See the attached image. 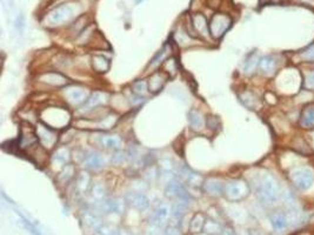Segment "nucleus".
Segmentation results:
<instances>
[{
    "mask_svg": "<svg viewBox=\"0 0 314 235\" xmlns=\"http://www.w3.org/2000/svg\"><path fill=\"white\" fill-rule=\"evenodd\" d=\"M255 195L264 205H273L282 196L281 186L273 174L261 173L255 180Z\"/></svg>",
    "mask_w": 314,
    "mask_h": 235,
    "instance_id": "obj_1",
    "label": "nucleus"
},
{
    "mask_svg": "<svg viewBox=\"0 0 314 235\" xmlns=\"http://www.w3.org/2000/svg\"><path fill=\"white\" fill-rule=\"evenodd\" d=\"M82 12V6L78 2H66L60 6L54 7L47 13L45 18V22L47 26L58 27V26L65 25L72 20L77 19Z\"/></svg>",
    "mask_w": 314,
    "mask_h": 235,
    "instance_id": "obj_2",
    "label": "nucleus"
},
{
    "mask_svg": "<svg viewBox=\"0 0 314 235\" xmlns=\"http://www.w3.org/2000/svg\"><path fill=\"white\" fill-rule=\"evenodd\" d=\"M40 121L56 130L66 128L70 125L71 114L64 107H47L40 112Z\"/></svg>",
    "mask_w": 314,
    "mask_h": 235,
    "instance_id": "obj_3",
    "label": "nucleus"
},
{
    "mask_svg": "<svg viewBox=\"0 0 314 235\" xmlns=\"http://www.w3.org/2000/svg\"><path fill=\"white\" fill-rule=\"evenodd\" d=\"M289 180L298 191L306 192L314 185V171L307 165H295L287 173Z\"/></svg>",
    "mask_w": 314,
    "mask_h": 235,
    "instance_id": "obj_4",
    "label": "nucleus"
},
{
    "mask_svg": "<svg viewBox=\"0 0 314 235\" xmlns=\"http://www.w3.org/2000/svg\"><path fill=\"white\" fill-rule=\"evenodd\" d=\"M251 193L249 182L244 179H232L225 185L224 195L229 201L239 202L246 199Z\"/></svg>",
    "mask_w": 314,
    "mask_h": 235,
    "instance_id": "obj_5",
    "label": "nucleus"
},
{
    "mask_svg": "<svg viewBox=\"0 0 314 235\" xmlns=\"http://www.w3.org/2000/svg\"><path fill=\"white\" fill-rule=\"evenodd\" d=\"M233 20L226 13H215L209 21V33L213 39L219 40L225 36L230 27L232 26Z\"/></svg>",
    "mask_w": 314,
    "mask_h": 235,
    "instance_id": "obj_6",
    "label": "nucleus"
},
{
    "mask_svg": "<svg viewBox=\"0 0 314 235\" xmlns=\"http://www.w3.org/2000/svg\"><path fill=\"white\" fill-rule=\"evenodd\" d=\"M91 95V92L87 88L78 85L66 86L64 88V98L65 100L70 104L71 106L80 107L86 103L88 97Z\"/></svg>",
    "mask_w": 314,
    "mask_h": 235,
    "instance_id": "obj_7",
    "label": "nucleus"
},
{
    "mask_svg": "<svg viewBox=\"0 0 314 235\" xmlns=\"http://www.w3.org/2000/svg\"><path fill=\"white\" fill-rule=\"evenodd\" d=\"M109 93L104 91H94L91 93V95L88 97V99L86 100V103L83 106H80L79 111L84 113V114H90V113L94 112L96 109H99L100 107H104L107 105L109 101Z\"/></svg>",
    "mask_w": 314,
    "mask_h": 235,
    "instance_id": "obj_8",
    "label": "nucleus"
},
{
    "mask_svg": "<svg viewBox=\"0 0 314 235\" xmlns=\"http://www.w3.org/2000/svg\"><path fill=\"white\" fill-rule=\"evenodd\" d=\"M271 223L276 232H281L289 228L291 225L299 220L298 212H274L270 216Z\"/></svg>",
    "mask_w": 314,
    "mask_h": 235,
    "instance_id": "obj_9",
    "label": "nucleus"
},
{
    "mask_svg": "<svg viewBox=\"0 0 314 235\" xmlns=\"http://www.w3.org/2000/svg\"><path fill=\"white\" fill-rule=\"evenodd\" d=\"M36 132L39 144L47 150L53 149L56 144L58 143V133H57V130L48 127L47 125L42 123V121L37 125Z\"/></svg>",
    "mask_w": 314,
    "mask_h": 235,
    "instance_id": "obj_10",
    "label": "nucleus"
},
{
    "mask_svg": "<svg viewBox=\"0 0 314 235\" xmlns=\"http://www.w3.org/2000/svg\"><path fill=\"white\" fill-rule=\"evenodd\" d=\"M38 143L39 140L38 136H37L36 129L28 123H22L21 127H20L18 149L27 152L28 150L32 149L34 145H37Z\"/></svg>",
    "mask_w": 314,
    "mask_h": 235,
    "instance_id": "obj_11",
    "label": "nucleus"
},
{
    "mask_svg": "<svg viewBox=\"0 0 314 235\" xmlns=\"http://www.w3.org/2000/svg\"><path fill=\"white\" fill-rule=\"evenodd\" d=\"M165 195L169 199H175L177 201H191V194L187 192L185 185L178 179L172 180L165 185Z\"/></svg>",
    "mask_w": 314,
    "mask_h": 235,
    "instance_id": "obj_12",
    "label": "nucleus"
},
{
    "mask_svg": "<svg viewBox=\"0 0 314 235\" xmlns=\"http://www.w3.org/2000/svg\"><path fill=\"white\" fill-rule=\"evenodd\" d=\"M281 66L280 57L275 56V54H267L260 58L259 62L258 71L260 72V74H263L264 77H274V75L279 72V68Z\"/></svg>",
    "mask_w": 314,
    "mask_h": 235,
    "instance_id": "obj_13",
    "label": "nucleus"
},
{
    "mask_svg": "<svg viewBox=\"0 0 314 235\" xmlns=\"http://www.w3.org/2000/svg\"><path fill=\"white\" fill-rule=\"evenodd\" d=\"M39 83L44 84L46 86L50 87H66L71 85V80L64 74L59 73V72H44V73L38 75Z\"/></svg>",
    "mask_w": 314,
    "mask_h": 235,
    "instance_id": "obj_14",
    "label": "nucleus"
},
{
    "mask_svg": "<svg viewBox=\"0 0 314 235\" xmlns=\"http://www.w3.org/2000/svg\"><path fill=\"white\" fill-rule=\"evenodd\" d=\"M225 185H226V182H225L221 178H218V176H211V178H207L204 180L203 190L204 192L209 194V195L218 198V196L224 195Z\"/></svg>",
    "mask_w": 314,
    "mask_h": 235,
    "instance_id": "obj_15",
    "label": "nucleus"
},
{
    "mask_svg": "<svg viewBox=\"0 0 314 235\" xmlns=\"http://www.w3.org/2000/svg\"><path fill=\"white\" fill-rule=\"evenodd\" d=\"M178 176L181 179V181L186 182L188 186H193V187H203L204 178L198 174L194 171H192L191 168L181 165L180 167H178Z\"/></svg>",
    "mask_w": 314,
    "mask_h": 235,
    "instance_id": "obj_16",
    "label": "nucleus"
},
{
    "mask_svg": "<svg viewBox=\"0 0 314 235\" xmlns=\"http://www.w3.org/2000/svg\"><path fill=\"white\" fill-rule=\"evenodd\" d=\"M191 24L194 33H197V37L200 38H209L211 37L209 33V22L207 21L206 17L201 13H194L191 17Z\"/></svg>",
    "mask_w": 314,
    "mask_h": 235,
    "instance_id": "obj_17",
    "label": "nucleus"
},
{
    "mask_svg": "<svg viewBox=\"0 0 314 235\" xmlns=\"http://www.w3.org/2000/svg\"><path fill=\"white\" fill-rule=\"evenodd\" d=\"M125 199L126 201H127V205L132 206V207L135 208L137 211L144 212L149 207V200L147 195L144 192H141V191L129 192L127 195H126Z\"/></svg>",
    "mask_w": 314,
    "mask_h": 235,
    "instance_id": "obj_18",
    "label": "nucleus"
},
{
    "mask_svg": "<svg viewBox=\"0 0 314 235\" xmlns=\"http://www.w3.org/2000/svg\"><path fill=\"white\" fill-rule=\"evenodd\" d=\"M298 124L302 129H314V103L305 104L299 113Z\"/></svg>",
    "mask_w": 314,
    "mask_h": 235,
    "instance_id": "obj_19",
    "label": "nucleus"
},
{
    "mask_svg": "<svg viewBox=\"0 0 314 235\" xmlns=\"http://www.w3.org/2000/svg\"><path fill=\"white\" fill-rule=\"evenodd\" d=\"M102 205H103V210L105 211L106 213L123 215L126 211L127 201H126V199H123V198H108L104 200Z\"/></svg>",
    "mask_w": 314,
    "mask_h": 235,
    "instance_id": "obj_20",
    "label": "nucleus"
},
{
    "mask_svg": "<svg viewBox=\"0 0 314 235\" xmlns=\"http://www.w3.org/2000/svg\"><path fill=\"white\" fill-rule=\"evenodd\" d=\"M169 215H172V207H169V205L167 204H160L154 210L149 221H151L152 226L160 228L167 222Z\"/></svg>",
    "mask_w": 314,
    "mask_h": 235,
    "instance_id": "obj_21",
    "label": "nucleus"
},
{
    "mask_svg": "<svg viewBox=\"0 0 314 235\" xmlns=\"http://www.w3.org/2000/svg\"><path fill=\"white\" fill-rule=\"evenodd\" d=\"M239 99L243 103V105L251 111H259L263 107V101L258 97V94L250 89H245L239 93Z\"/></svg>",
    "mask_w": 314,
    "mask_h": 235,
    "instance_id": "obj_22",
    "label": "nucleus"
},
{
    "mask_svg": "<svg viewBox=\"0 0 314 235\" xmlns=\"http://www.w3.org/2000/svg\"><path fill=\"white\" fill-rule=\"evenodd\" d=\"M118 120H119V117H118L116 113H106L104 117L97 119L96 121L88 119V120H86V123L91 124V127H93V128L107 130L113 128L117 125Z\"/></svg>",
    "mask_w": 314,
    "mask_h": 235,
    "instance_id": "obj_23",
    "label": "nucleus"
},
{
    "mask_svg": "<svg viewBox=\"0 0 314 235\" xmlns=\"http://www.w3.org/2000/svg\"><path fill=\"white\" fill-rule=\"evenodd\" d=\"M187 120H188L189 127L194 132H203L206 127L207 118L203 114V112L197 108L189 109L187 113Z\"/></svg>",
    "mask_w": 314,
    "mask_h": 235,
    "instance_id": "obj_24",
    "label": "nucleus"
},
{
    "mask_svg": "<svg viewBox=\"0 0 314 235\" xmlns=\"http://www.w3.org/2000/svg\"><path fill=\"white\" fill-rule=\"evenodd\" d=\"M168 75H167L165 72L160 71H154L153 73L149 75L147 83H148V89L149 93L152 94H155V93L160 92L161 89L164 88L165 84L168 80Z\"/></svg>",
    "mask_w": 314,
    "mask_h": 235,
    "instance_id": "obj_25",
    "label": "nucleus"
},
{
    "mask_svg": "<svg viewBox=\"0 0 314 235\" xmlns=\"http://www.w3.org/2000/svg\"><path fill=\"white\" fill-rule=\"evenodd\" d=\"M71 161V152L70 150L66 146L58 147L53 152V154L51 156V164L53 165V167H59L60 170H63L66 165L70 164Z\"/></svg>",
    "mask_w": 314,
    "mask_h": 235,
    "instance_id": "obj_26",
    "label": "nucleus"
},
{
    "mask_svg": "<svg viewBox=\"0 0 314 235\" xmlns=\"http://www.w3.org/2000/svg\"><path fill=\"white\" fill-rule=\"evenodd\" d=\"M84 165L87 170L99 171L105 166V159L99 152L90 150V152H86L85 155H84Z\"/></svg>",
    "mask_w": 314,
    "mask_h": 235,
    "instance_id": "obj_27",
    "label": "nucleus"
},
{
    "mask_svg": "<svg viewBox=\"0 0 314 235\" xmlns=\"http://www.w3.org/2000/svg\"><path fill=\"white\" fill-rule=\"evenodd\" d=\"M98 144L103 147L104 150H119L123 149V140L119 135L117 134H103L98 138Z\"/></svg>",
    "mask_w": 314,
    "mask_h": 235,
    "instance_id": "obj_28",
    "label": "nucleus"
},
{
    "mask_svg": "<svg viewBox=\"0 0 314 235\" xmlns=\"http://www.w3.org/2000/svg\"><path fill=\"white\" fill-rule=\"evenodd\" d=\"M92 187L91 174L87 171H82L76 176V191L80 195L88 194Z\"/></svg>",
    "mask_w": 314,
    "mask_h": 235,
    "instance_id": "obj_29",
    "label": "nucleus"
},
{
    "mask_svg": "<svg viewBox=\"0 0 314 235\" xmlns=\"http://www.w3.org/2000/svg\"><path fill=\"white\" fill-rule=\"evenodd\" d=\"M26 153L30 156L31 160L36 162L39 166H44V165H46V162H48L47 150L44 149L39 143L34 145L32 149L28 150Z\"/></svg>",
    "mask_w": 314,
    "mask_h": 235,
    "instance_id": "obj_30",
    "label": "nucleus"
},
{
    "mask_svg": "<svg viewBox=\"0 0 314 235\" xmlns=\"http://www.w3.org/2000/svg\"><path fill=\"white\" fill-rule=\"evenodd\" d=\"M91 65L96 73L103 74L106 73L109 67H111V62H109V59H107L106 57L102 56V54H94V56L91 58Z\"/></svg>",
    "mask_w": 314,
    "mask_h": 235,
    "instance_id": "obj_31",
    "label": "nucleus"
},
{
    "mask_svg": "<svg viewBox=\"0 0 314 235\" xmlns=\"http://www.w3.org/2000/svg\"><path fill=\"white\" fill-rule=\"evenodd\" d=\"M292 150H294L296 154L300 155H310L312 153L310 144L301 135H296L292 139Z\"/></svg>",
    "mask_w": 314,
    "mask_h": 235,
    "instance_id": "obj_32",
    "label": "nucleus"
},
{
    "mask_svg": "<svg viewBox=\"0 0 314 235\" xmlns=\"http://www.w3.org/2000/svg\"><path fill=\"white\" fill-rule=\"evenodd\" d=\"M90 195L93 201L102 204L104 200L107 199V190H106L105 185L99 181L92 182Z\"/></svg>",
    "mask_w": 314,
    "mask_h": 235,
    "instance_id": "obj_33",
    "label": "nucleus"
},
{
    "mask_svg": "<svg viewBox=\"0 0 314 235\" xmlns=\"http://www.w3.org/2000/svg\"><path fill=\"white\" fill-rule=\"evenodd\" d=\"M82 217H83L84 223H85L88 228L93 229V231L96 232L103 226L102 219H100L99 215L94 213L93 211H85L83 213Z\"/></svg>",
    "mask_w": 314,
    "mask_h": 235,
    "instance_id": "obj_34",
    "label": "nucleus"
},
{
    "mask_svg": "<svg viewBox=\"0 0 314 235\" xmlns=\"http://www.w3.org/2000/svg\"><path fill=\"white\" fill-rule=\"evenodd\" d=\"M260 58L261 57H259L258 53H255V52L251 53L250 56L246 58V60H245V64H244V67H243V72L245 75H252L255 73L256 69L259 67Z\"/></svg>",
    "mask_w": 314,
    "mask_h": 235,
    "instance_id": "obj_35",
    "label": "nucleus"
},
{
    "mask_svg": "<svg viewBox=\"0 0 314 235\" xmlns=\"http://www.w3.org/2000/svg\"><path fill=\"white\" fill-rule=\"evenodd\" d=\"M74 178H76V167L72 164H68L63 170H60L58 176H57V181L60 185H67Z\"/></svg>",
    "mask_w": 314,
    "mask_h": 235,
    "instance_id": "obj_36",
    "label": "nucleus"
},
{
    "mask_svg": "<svg viewBox=\"0 0 314 235\" xmlns=\"http://www.w3.org/2000/svg\"><path fill=\"white\" fill-rule=\"evenodd\" d=\"M171 50V47H169L168 45H165L164 46L161 50L158 52L157 54H155L153 59L151 60V63H149L147 69H158L160 67L161 65H163L164 62L168 58V52Z\"/></svg>",
    "mask_w": 314,
    "mask_h": 235,
    "instance_id": "obj_37",
    "label": "nucleus"
},
{
    "mask_svg": "<svg viewBox=\"0 0 314 235\" xmlns=\"http://www.w3.org/2000/svg\"><path fill=\"white\" fill-rule=\"evenodd\" d=\"M207 217L204 213H197L192 217L191 222H189V231L194 234H199L204 231L205 228Z\"/></svg>",
    "mask_w": 314,
    "mask_h": 235,
    "instance_id": "obj_38",
    "label": "nucleus"
},
{
    "mask_svg": "<svg viewBox=\"0 0 314 235\" xmlns=\"http://www.w3.org/2000/svg\"><path fill=\"white\" fill-rule=\"evenodd\" d=\"M302 88L305 91L314 92V68L302 71Z\"/></svg>",
    "mask_w": 314,
    "mask_h": 235,
    "instance_id": "obj_39",
    "label": "nucleus"
},
{
    "mask_svg": "<svg viewBox=\"0 0 314 235\" xmlns=\"http://www.w3.org/2000/svg\"><path fill=\"white\" fill-rule=\"evenodd\" d=\"M97 234L98 235H132L128 231H126V229L114 227V226H111V225H104V223L102 227L97 231Z\"/></svg>",
    "mask_w": 314,
    "mask_h": 235,
    "instance_id": "obj_40",
    "label": "nucleus"
},
{
    "mask_svg": "<svg viewBox=\"0 0 314 235\" xmlns=\"http://www.w3.org/2000/svg\"><path fill=\"white\" fill-rule=\"evenodd\" d=\"M188 201H175V204L172 206V216L177 220L183 219L186 211L188 210Z\"/></svg>",
    "mask_w": 314,
    "mask_h": 235,
    "instance_id": "obj_41",
    "label": "nucleus"
},
{
    "mask_svg": "<svg viewBox=\"0 0 314 235\" xmlns=\"http://www.w3.org/2000/svg\"><path fill=\"white\" fill-rule=\"evenodd\" d=\"M161 71L165 72V73L168 75V77H172V75L177 74L178 72V63L173 57H168L164 62L163 65H161Z\"/></svg>",
    "mask_w": 314,
    "mask_h": 235,
    "instance_id": "obj_42",
    "label": "nucleus"
},
{
    "mask_svg": "<svg viewBox=\"0 0 314 235\" xmlns=\"http://www.w3.org/2000/svg\"><path fill=\"white\" fill-rule=\"evenodd\" d=\"M132 91H133L135 94H138V95H140V97L145 98L146 95H147L149 93L147 80L140 79V80L134 81V83L132 84Z\"/></svg>",
    "mask_w": 314,
    "mask_h": 235,
    "instance_id": "obj_43",
    "label": "nucleus"
},
{
    "mask_svg": "<svg viewBox=\"0 0 314 235\" xmlns=\"http://www.w3.org/2000/svg\"><path fill=\"white\" fill-rule=\"evenodd\" d=\"M296 57H298L299 62L304 64H314V43L308 46L304 51L299 52Z\"/></svg>",
    "mask_w": 314,
    "mask_h": 235,
    "instance_id": "obj_44",
    "label": "nucleus"
},
{
    "mask_svg": "<svg viewBox=\"0 0 314 235\" xmlns=\"http://www.w3.org/2000/svg\"><path fill=\"white\" fill-rule=\"evenodd\" d=\"M223 226L219 223L217 220L214 219H207L206 220V223H205V228H204V231H205V233L207 234H211V235H214V234H220L221 231H223Z\"/></svg>",
    "mask_w": 314,
    "mask_h": 235,
    "instance_id": "obj_45",
    "label": "nucleus"
},
{
    "mask_svg": "<svg viewBox=\"0 0 314 235\" xmlns=\"http://www.w3.org/2000/svg\"><path fill=\"white\" fill-rule=\"evenodd\" d=\"M193 39H194V38H193L191 34L187 33V32L184 31V30H179L178 33H175V40H177L178 45L184 46V47L192 45L191 43L193 42Z\"/></svg>",
    "mask_w": 314,
    "mask_h": 235,
    "instance_id": "obj_46",
    "label": "nucleus"
},
{
    "mask_svg": "<svg viewBox=\"0 0 314 235\" xmlns=\"http://www.w3.org/2000/svg\"><path fill=\"white\" fill-rule=\"evenodd\" d=\"M19 216H20V220H21V221H20V222H21V225L24 226V228L31 235H44L42 233V232L39 231V228L37 227V226L34 225L33 222H31L30 220L26 219V217L24 215H21V214H19Z\"/></svg>",
    "mask_w": 314,
    "mask_h": 235,
    "instance_id": "obj_47",
    "label": "nucleus"
},
{
    "mask_svg": "<svg viewBox=\"0 0 314 235\" xmlns=\"http://www.w3.org/2000/svg\"><path fill=\"white\" fill-rule=\"evenodd\" d=\"M127 99L129 101V104H131L132 106H134V107H138V106H140V105H143L144 103H145V100H146V98H144V97H140V95H138V94H135V93L132 91L131 92V94L128 95L127 97Z\"/></svg>",
    "mask_w": 314,
    "mask_h": 235,
    "instance_id": "obj_48",
    "label": "nucleus"
},
{
    "mask_svg": "<svg viewBox=\"0 0 314 235\" xmlns=\"http://www.w3.org/2000/svg\"><path fill=\"white\" fill-rule=\"evenodd\" d=\"M206 126L209 127V129H213V130H217L220 128V123H219V119L217 117H209L207 118V123H206Z\"/></svg>",
    "mask_w": 314,
    "mask_h": 235,
    "instance_id": "obj_49",
    "label": "nucleus"
},
{
    "mask_svg": "<svg viewBox=\"0 0 314 235\" xmlns=\"http://www.w3.org/2000/svg\"><path fill=\"white\" fill-rule=\"evenodd\" d=\"M221 0H206V4L207 6L211 7V8H217L219 7V5H220Z\"/></svg>",
    "mask_w": 314,
    "mask_h": 235,
    "instance_id": "obj_50",
    "label": "nucleus"
},
{
    "mask_svg": "<svg viewBox=\"0 0 314 235\" xmlns=\"http://www.w3.org/2000/svg\"><path fill=\"white\" fill-rule=\"evenodd\" d=\"M219 235H237L234 233V231L231 228H223V231H221V233Z\"/></svg>",
    "mask_w": 314,
    "mask_h": 235,
    "instance_id": "obj_51",
    "label": "nucleus"
},
{
    "mask_svg": "<svg viewBox=\"0 0 314 235\" xmlns=\"http://www.w3.org/2000/svg\"><path fill=\"white\" fill-rule=\"evenodd\" d=\"M144 0H135V4H140V2H143Z\"/></svg>",
    "mask_w": 314,
    "mask_h": 235,
    "instance_id": "obj_52",
    "label": "nucleus"
},
{
    "mask_svg": "<svg viewBox=\"0 0 314 235\" xmlns=\"http://www.w3.org/2000/svg\"><path fill=\"white\" fill-rule=\"evenodd\" d=\"M247 235H259L258 233H250V234H247Z\"/></svg>",
    "mask_w": 314,
    "mask_h": 235,
    "instance_id": "obj_53",
    "label": "nucleus"
}]
</instances>
